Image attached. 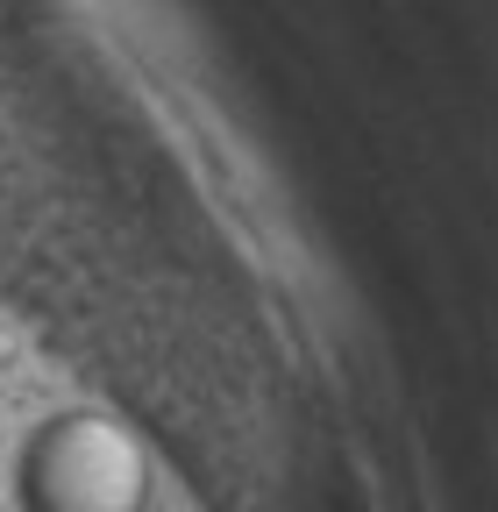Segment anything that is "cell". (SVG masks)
<instances>
[{
    "label": "cell",
    "instance_id": "6da1fadb",
    "mask_svg": "<svg viewBox=\"0 0 498 512\" xmlns=\"http://www.w3.org/2000/svg\"><path fill=\"white\" fill-rule=\"evenodd\" d=\"M143 448L100 413L50 420L22 456L29 512H143Z\"/></svg>",
    "mask_w": 498,
    "mask_h": 512
}]
</instances>
